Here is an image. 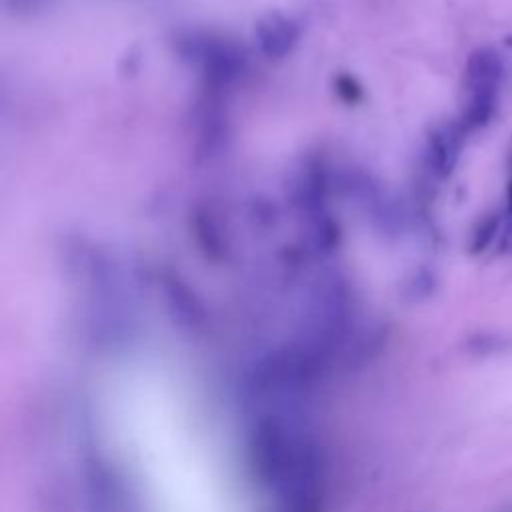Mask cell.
<instances>
[{
  "label": "cell",
  "instance_id": "8992f818",
  "mask_svg": "<svg viewBox=\"0 0 512 512\" xmlns=\"http://www.w3.org/2000/svg\"><path fill=\"white\" fill-rule=\"evenodd\" d=\"M496 250L498 252H512V212H508V216H504L500 234L496 238Z\"/></svg>",
  "mask_w": 512,
  "mask_h": 512
},
{
  "label": "cell",
  "instance_id": "ba28073f",
  "mask_svg": "<svg viewBox=\"0 0 512 512\" xmlns=\"http://www.w3.org/2000/svg\"><path fill=\"white\" fill-rule=\"evenodd\" d=\"M506 44L512 48V36H508V38H506Z\"/></svg>",
  "mask_w": 512,
  "mask_h": 512
},
{
  "label": "cell",
  "instance_id": "3957f363",
  "mask_svg": "<svg viewBox=\"0 0 512 512\" xmlns=\"http://www.w3.org/2000/svg\"><path fill=\"white\" fill-rule=\"evenodd\" d=\"M466 130L460 126V122H450L434 128L428 136V146H426V160L436 178H446L454 170Z\"/></svg>",
  "mask_w": 512,
  "mask_h": 512
},
{
  "label": "cell",
  "instance_id": "277c9868",
  "mask_svg": "<svg viewBox=\"0 0 512 512\" xmlns=\"http://www.w3.org/2000/svg\"><path fill=\"white\" fill-rule=\"evenodd\" d=\"M256 36L262 52L268 58H282L286 56L294 44L298 42L300 28L286 16L268 14L256 24Z\"/></svg>",
  "mask_w": 512,
  "mask_h": 512
},
{
  "label": "cell",
  "instance_id": "6da1fadb",
  "mask_svg": "<svg viewBox=\"0 0 512 512\" xmlns=\"http://www.w3.org/2000/svg\"><path fill=\"white\" fill-rule=\"evenodd\" d=\"M308 360L278 356L258 372L248 416V454L280 512H320L324 454L308 404Z\"/></svg>",
  "mask_w": 512,
  "mask_h": 512
},
{
  "label": "cell",
  "instance_id": "7a4b0ae2",
  "mask_svg": "<svg viewBox=\"0 0 512 512\" xmlns=\"http://www.w3.org/2000/svg\"><path fill=\"white\" fill-rule=\"evenodd\" d=\"M502 82V60L492 48L474 50L464 66V102L458 118L466 132L486 126L496 110L498 90Z\"/></svg>",
  "mask_w": 512,
  "mask_h": 512
},
{
  "label": "cell",
  "instance_id": "52a82bcc",
  "mask_svg": "<svg viewBox=\"0 0 512 512\" xmlns=\"http://www.w3.org/2000/svg\"><path fill=\"white\" fill-rule=\"evenodd\" d=\"M510 168H512V146H510ZM506 212H512V176H510V184H508V208Z\"/></svg>",
  "mask_w": 512,
  "mask_h": 512
},
{
  "label": "cell",
  "instance_id": "5b68a950",
  "mask_svg": "<svg viewBox=\"0 0 512 512\" xmlns=\"http://www.w3.org/2000/svg\"><path fill=\"white\" fill-rule=\"evenodd\" d=\"M502 222L504 218L498 216V214H490L486 216L472 232V240H470V250L472 252H482L486 250L500 234V228H502Z\"/></svg>",
  "mask_w": 512,
  "mask_h": 512
}]
</instances>
